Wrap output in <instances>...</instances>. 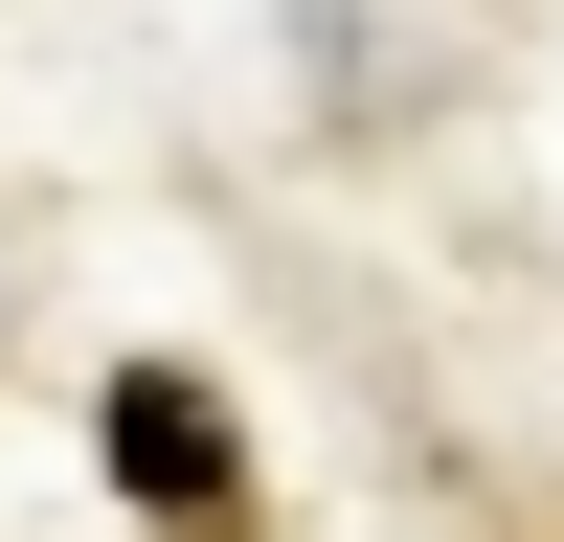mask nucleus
<instances>
[{
  "mask_svg": "<svg viewBox=\"0 0 564 542\" xmlns=\"http://www.w3.org/2000/svg\"><path fill=\"white\" fill-rule=\"evenodd\" d=\"M90 452H113V497H159V520H249V452H226V384L204 361H113V406H90Z\"/></svg>",
  "mask_w": 564,
  "mask_h": 542,
  "instance_id": "f257e3e1",
  "label": "nucleus"
}]
</instances>
